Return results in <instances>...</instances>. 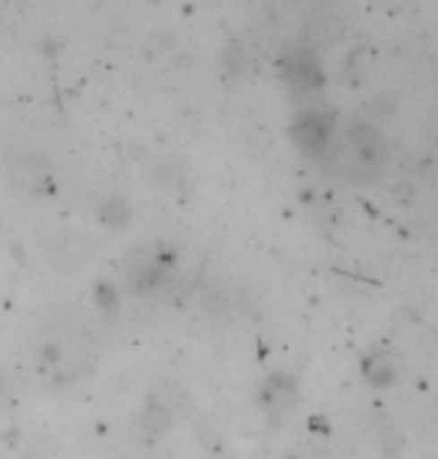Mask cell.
Returning <instances> with one entry per match:
<instances>
[{"label":"cell","mask_w":438,"mask_h":459,"mask_svg":"<svg viewBox=\"0 0 438 459\" xmlns=\"http://www.w3.org/2000/svg\"><path fill=\"white\" fill-rule=\"evenodd\" d=\"M384 153H388L384 138L369 124H355L342 142V171L355 180H369L384 166Z\"/></svg>","instance_id":"1"},{"label":"cell","mask_w":438,"mask_h":459,"mask_svg":"<svg viewBox=\"0 0 438 459\" xmlns=\"http://www.w3.org/2000/svg\"><path fill=\"white\" fill-rule=\"evenodd\" d=\"M282 75H286L288 88L295 93H313V91H319V84L324 82L319 60H315V51L313 46H306V42L282 57Z\"/></svg>","instance_id":"2"},{"label":"cell","mask_w":438,"mask_h":459,"mask_svg":"<svg viewBox=\"0 0 438 459\" xmlns=\"http://www.w3.org/2000/svg\"><path fill=\"white\" fill-rule=\"evenodd\" d=\"M342 33H346V13L333 0H324V4H319L309 13L306 46H333V42L342 39Z\"/></svg>","instance_id":"3"},{"label":"cell","mask_w":438,"mask_h":459,"mask_svg":"<svg viewBox=\"0 0 438 459\" xmlns=\"http://www.w3.org/2000/svg\"><path fill=\"white\" fill-rule=\"evenodd\" d=\"M331 133H333V115H331V111H300V117L295 124V142L304 147L306 153L324 151Z\"/></svg>","instance_id":"4"}]
</instances>
